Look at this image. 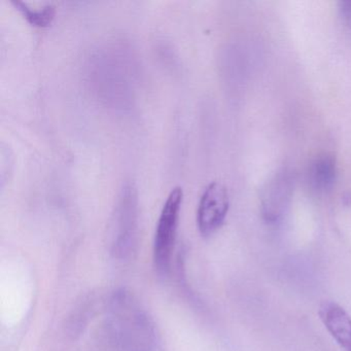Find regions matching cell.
Listing matches in <instances>:
<instances>
[{"label":"cell","instance_id":"6da1fadb","mask_svg":"<svg viewBox=\"0 0 351 351\" xmlns=\"http://www.w3.org/2000/svg\"><path fill=\"white\" fill-rule=\"evenodd\" d=\"M112 320L114 336L127 350L151 349L154 332L149 320L128 295L120 293L114 300Z\"/></svg>","mask_w":351,"mask_h":351},{"label":"cell","instance_id":"7a4b0ae2","mask_svg":"<svg viewBox=\"0 0 351 351\" xmlns=\"http://www.w3.org/2000/svg\"><path fill=\"white\" fill-rule=\"evenodd\" d=\"M182 198L184 192L180 186L172 189L164 203L158 221L154 241V260L156 268L162 274H167L171 264Z\"/></svg>","mask_w":351,"mask_h":351},{"label":"cell","instance_id":"3957f363","mask_svg":"<svg viewBox=\"0 0 351 351\" xmlns=\"http://www.w3.org/2000/svg\"><path fill=\"white\" fill-rule=\"evenodd\" d=\"M137 196L132 184L123 186L112 225V252L116 256H126L136 242Z\"/></svg>","mask_w":351,"mask_h":351},{"label":"cell","instance_id":"277c9868","mask_svg":"<svg viewBox=\"0 0 351 351\" xmlns=\"http://www.w3.org/2000/svg\"><path fill=\"white\" fill-rule=\"evenodd\" d=\"M229 205V194L223 184L213 182L205 188L197 210V225L203 236L213 235L221 227Z\"/></svg>","mask_w":351,"mask_h":351},{"label":"cell","instance_id":"5b68a950","mask_svg":"<svg viewBox=\"0 0 351 351\" xmlns=\"http://www.w3.org/2000/svg\"><path fill=\"white\" fill-rule=\"evenodd\" d=\"M320 319L332 338L344 351H351V317L334 302H324L320 306Z\"/></svg>","mask_w":351,"mask_h":351},{"label":"cell","instance_id":"8992f818","mask_svg":"<svg viewBox=\"0 0 351 351\" xmlns=\"http://www.w3.org/2000/svg\"><path fill=\"white\" fill-rule=\"evenodd\" d=\"M291 194V184L287 173L277 174L274 180L267 184L263 194V207L266 215L276 219L287 205Z\"/></svg>","mask_w":351,"mask_h":351},{"label":"cell","instance_id":"52a82bcc","mask_svg":"<svg viewBox=\"0 0 351 351\" xmlns=\"http://www.w3.org/2000/svg\"><path fill=\"white\" fill-rule=\"evenodd\" d=\"M337 178V163L330 154L318 155L308 168V182L318 192H326L334 186Z\"/></svg>","mask_w":351,"mask_h":351},{"label":"cell","instance_id":"ba28073f","mask_svg":"<svg viewBox=\"0 0 351 351\" xmlns=\"http://www.w3.org/2000/svg\"><path fill=\"white\" fill-rule=\"evenodd\" d=\"M12 3L32 25L36 27H47L50 25L56 14V9L51 3L38 8H32V5L23 3L21 0H13Z\"/></svg>","mask_w":351,"mask_h":351},{"label":"cell","instance_id":"9c48e42d","mask_svg":"<svg viewBox=\"0 0 351 351\" xmlns=\"http://www.w3.org/2000/svg\"><path fill=\"white\" fill-rule=\"evenodd\" d=\"M339 10H340L341 17H342L343 21L345 22V24L351 30V0L341 3Z\"/></svg>","mask_w":351,"mask_h":351}]
</instances>
